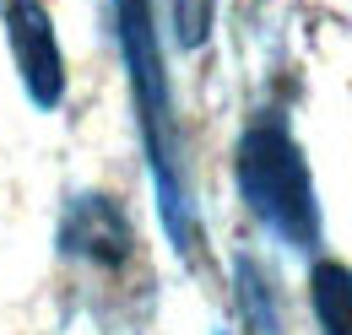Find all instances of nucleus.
Wrapping results in <instances>:
<instances>
[{"instance_id":"nucleus-1","label":"nucleus","mask_w":352,"mask_h":335,"mask_svg":"<svg viewBox=\"0 0 352 335\" xmlns=\"http://www.w3.org/2000/svg\"><path fill=\"white\" fill-rule=\"evenodd\" d=\"M239 189L250 211L287 244L309 249L320 238V206H314V184H309L304 152L293 141L287 119L276 108L255 114L239 141Z\"/></svg>"},{"instance_id":"nucleus-2","label":"nucleus","mask_w":352,"mask_h":335,"mask_svg":"<svg viewBox=\"0 0 352 335\" xmlns=\"http://www.w3.org/2000/svg\"><path fill=\"white\" fill-rule=\"evenodd\" d=\"M120 38H125V60H131L135 103H141V125H146V146L157 163V189H163V211L174 222V238L190 244L184 227V200H179V163H174V125H168V92H163V71H157V43H152V5L146 0H120Z\"/></svg>"},{"instance_id":"nucleus-3","label":"nucleus","mask_w":352,"mask_h":335,"mask_svg":"<svg viewBox=\"0 0 352 335\" xmlns=\"http://www.w3.org/2000/svg\"><path fill=\"white\" fill-rule=\"evenodd\" d=\"M0 5H6V33H11V54L28 82V97L38 108H54L65 97V60L49 27V11L38 0H0Z\"/></svg>"},{"instance_id":"nucleus-4","label":"nucleus","mask_w":352,"mask_h":335,"mask_svg":"<svg viewBox=\"0 0 352 335\" xmlns=\"http://www.w3.org/2000/svg\"><path fill=\"white\" fill-rule=\"evenodd\" d=\"M65 254L98 265V270H125L131 259V222L109 195H82L65 216Z\"/></svg>"},{"instance_id":"nucleus-5","label":"nucleus","mask_w":352,"mask_h":335,"mask_svg":"<svg viewBox=\"0 0 352 335\" xmlns=\"http://www.w3.org/2000/svg\"><path fill=\"white\" fill-rule=\"evenodd\" d=\"M309 292H314V319H320V330L325 335H352V270L347 265L320 259Z\"/></svg>"}]
</instances>
